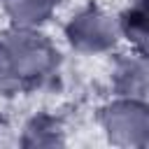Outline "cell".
Here are the masks:
<instances>
[{
	"label": "cell",
	"instance_id": "6da1fadb",
	"mask_svg": "<svg viewBox=\"0 0 149 149\" xmlns=\"http://www.w3.org/2000/svg\"><path fill=\"white\" fill-rule=\"evenodd\" d=\"M54 65V49L40 35L28 30L0 40V74L9 79H35Z\"/></svg>",
	"mask_w": 149,
	"mask_h": 149
},
{
	"label": "cell",
	"instance_id": "3957f363",
	"mask_svg": "<svg viewBox=\"0 0 149 149\" xmlns=\"http://www.w3.org/2000/svg\"><path fill=\"white\" fill-rule=\"evenodd\" d=\"M105 126L119 142H130L135 133L147 130V114L135 102H119L107 112Z\"/></svg>",
	"mask_w": 149,
	"mask_h": 149
},
{
	"label": "cell",
	"instance_id": "277c9868",
	"mask_svg": "<svg viewBox=\"0 0 149 149\" xmlns=\"http://www.w3.org/2000/svg\"><path fill=\"white\" fill-rule=\"evenodd\" d=\"M5 5L9 16L21 28H33L49 16L54 0H5Z\"/></svg>",
	"mask_w": 149,
	"mask_h": 149
},
{
	"label": "cell",
	"instance_id": "7a4b0ae2",
	"mask_svg": "<svg viewBox=\"0 0 149 149\" xmlns=\"http://www.w3.org/2000/svg\"><path fill=\"white\" fill-rule=\"evenodd\" d=\"M68 35H70V42L77 44L79 49L98 51L114 42L116 30L109 16L95 9H88V12H81L77 19H72V23L68 26Z\"/></svg>",
	"mask_w": 149,
	"mask_h": 149
}]
</instances>
